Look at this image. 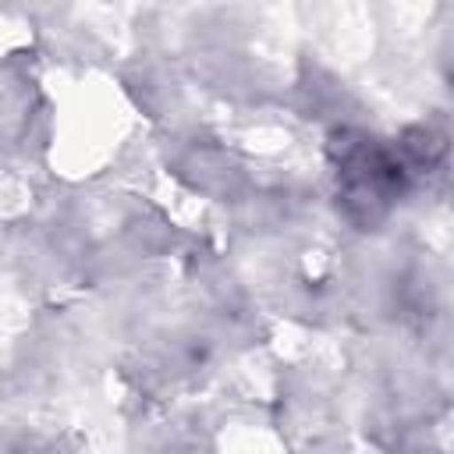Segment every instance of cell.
<instances>
[{"mask_svg":"<svg viewBox=\"0 0 454 454\" xmlns=\"http://www.w3.org/2000/svg\"><path fill=\"white\" fill-rule=\"evenodd\" d=\"M330 153L344 216L358 231H372L394 202H401L411 177L440 156V142H433L429 131H408L401 142H383L365 131H337Z\"/></svg>","mask_w":454,"mask_h":454,"instance_id":"cell-1","label":"cell"}]
</instances>
